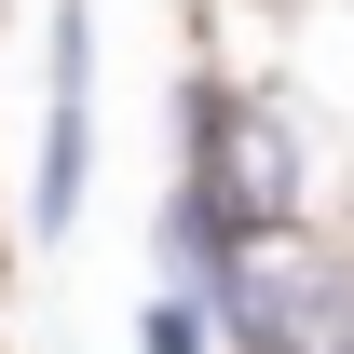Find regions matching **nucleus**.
Returning a JSON list of instances; mask_svg holds the SVG:
<instances>
[{
	"label": "nucleus",
	"instance_id": "obj_1",
	"mask_svg": "<svg viewBox=\"0 0 354 354\" xmlns=\"http://www.w3.org/2000/svg\"><path fill=\"white\" fill-rule=\"evenodd\" d=\"M205 313H218L232 354H354V272L327 245H245V259L205 272Z\"/></svg>",
	"mask_w": 354,
	"mask_h": 354
},
{
	"label": "nucleus",
	"instance_id": "obj_2",
	"mask_svg": "<svg viewBox=\"0 0 354 354\" xmlns=\"http://www.w3.org/2000/svg\"><path fill=\"white\" fill-rule=\"evenodd\" d=\"M82 177H95V28L82 0L55 14V109H41V177H28V245L82 218Z\"/></svg>",
	"mask_w": 354,
	"mask_h": 354
},
{
	"label": "nucleus",
	"instance_id": "obj_3",
	"mask_svg": "<svg viewBox=\"0 0 354 354\" xmlns=\"http://www.w3.org/2000/svg\"><path fill=\"white\" fill-rule=\"evenodd\" d=\"M136 354H218V313L191 300V286H164V300L136 313Z\"/></svg>",
	"mask_w": 354,
	"mask_h": 354
}]
</instances>
